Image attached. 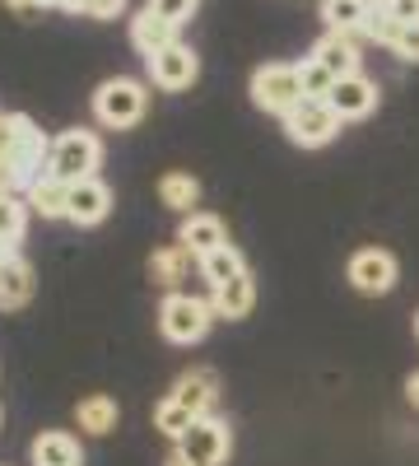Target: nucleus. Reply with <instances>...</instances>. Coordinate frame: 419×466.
Segmentation results:
<instances>
[{
  "label": "nucleus",
  "mask_w": 419,
  "mask_h": 466,
  "mask_svg": "<svg viewBox=\"0 0 419 466\" xmlns=\"http://www.w3.org/2000/svg\"><path fill=\"white\" fill-rule=\"evenodd\" d=\"M117 420H122L117 401L103 397V392H94V397H85L80 406H75V424H80L85 434H94V439H107L112 430H117Z\"/></svg>",
  "instance_id": "20"
},
{
  "label": "nucleus",
  "mask_w": 419,
  "mask_h": 466,
  "mask_svg": "<svg viewBox=\"0 0 419 466\" xmlns=\"http://www.w3.org/2000/svg\"><path fill=\"white\" fill-rule=\"evenodd\" d=\"M414 336H419V313H414Z\"/></svg>",
  "instance_id": "38"
},
{
  "label": "nucleus",
  "mask_w": 419,
  "mask_h": 466,
  "mask_svg": "<svg viewBox=\"0 0 419 466\" xmlns=\"http://www.w3.org/2000/svg\"><path fill=\"white\" fill-rule=\"evenodd\" d=\"M392 52H396L401 61H419V24H401V33H396Z\"/></svg>",
  "instance_id": "30"
},
{
  "label": "nucleus",
  "mask_w": 419,
  "mask_h": 466,
  "mask_svg": "<svg viewBox=\"0 0 419 466\" xmlns=\"http://www.w3.org/2000/svg\"><path fill=\"white\" fill-rule=\"evenodd\" d=\"M5 5H15V10H28V5H37V0H5Z\"/></svg>",
  "instance_id": "37"
},
{
  "label": "nucleus",
  "mask_w": 419,
  "mask_h": 466,
  "mask_svg": "<svg viewBox=\"0 0 419 466\" xmlns=\"http://www.w3.org/2000/svg\"><path fill=\"white\" fill-rule=\"evenodd\" d=\"M33 299V266L24 257L0 261V313H15Z\"/></svg>",
  "instance_id": "19"
},
{
  "label": "nucleus",
  "mask_w": 419,
  "mask_h": 466,
  "mask_svg": "<svg viewBox=\"0 0 419 466\" xmlns=\"http://www.w3.org/2000/svg\"><path fill=\"white\" fill-rule=\"evenodd\" d=\"M149 107V94L140 80H131V75H112V80H103L94 89V116L107 127V131H131L140 127V116Z\"/></svg>",
  "instance_id": "1"
},
{
  "label": "nucleus",
  "mask_w": 419,
  "mask_h": 466,
  "mask_svg": "<svg viewBox=\"0 0 419 466\" xmlns=\"http://www.w3.org/2000/svg\"><path fill=\"white\" fill-rule=\"evenodd\" d=\"M284 136L303 149H322L340 136V116L326 98H303L298 107L284 112Z\"/></svg>",
  "instance_id": "6"
},
{
  "label": "nucleus",
  "mask_w": 419,
  "mask_h": 466,
  "mask_svg": "<svg viewBox=\"0 0 419 466\" xmlns=\"http://www.w3.org/2000/svg\"><path fill=\"white\" fill-rule=\"evenodd\" d=\"M210 322H214V308H210V299H196V294H168L164 303H159V331H164V340H173V345H196V340H205V331H210Z\"/></svg>",
  "instance_id": "2"
},
{
  "label": "nucleus",
  "mask_w": 419,
  "mask_h": 466,
  "mask_svg": "<svg viewBox=\"0 0 419 466\" xmlns=\"http://www.w3.org/2000/svg\"><path fill=\"white\" fill-rule=\"evenodd\" d=\"M192 424H196V415L186 410L177 397H164V401L155 406V430H159V434H168L173 443H182V434L192 430Z\"/></svg>",
  "instance_id": "24"
},
{
  "label": "nucleus",
  "mask_w": 419,
  "mask_h": 466,
  "mask_svg": "<svg viewBox=\"0 0 419 466\" xmlns=\"http://www.w3.org/2000/svg\"><path fill=\"white\" fill-rule=\"evenodd\" d=\"M364 5L359 0H322V19H326V28H335V33H359V24H364Z\"/></svg>",
  "instance_id": "26"
},
{
  "label": "nucleus",
  "mask_w": 419,
  "mask_h": 466,
  "mask_svg": "<svg viewBox=\"0 0 419 466\" xmlns=\"http://www.w3.org/2000/svg\"><path fill=\"white\" fill-rule=\"evenodd\" d=\"M89 0H56V10H70V15H85Z\"/></svg>",
  "instance_id": "34"
},
{
  "label": "nucleus",
  "mask_w": 419,
  "mask_h": 466,
  "mask_svg": "<svg viewBox=\"0 0 419 466\" xmlns=\"http://www.w3.org/2000/svg\"><path fill=\"white\" fill-rule=\"evenodd\" d=\"M145 66H149V80H155L159 89H168V94L192 89V85H196V75H201V56H196L192 47H186V43L164 47L159 56H149Z\"/></svg>",
  "instance_id": "9"
},
{
  "label": "nucleus",
  "mask_w": 419,
  "mask_h": 466,
  "mask_svg": "<svg viewBox=\"0 0 419 466\" xmlns=\"http://www.w3.org/2000/svg\"><path fill=\"white\" fill-rule=\"evenodd\" d=\"M359 33L368 37V43H377V47H392V43H396V33H401V24H396L387 10H368L364 24H359Z\"/></svg>",
  "instance_id": "28"
},
{
  "label": "nucleus",
  "mask_w": 419,
  "mask_h": 466,
  "mask_svg": "<svg viewBox=\"0 0 419 466\" xmlns=\"http://www.w3.org/2000/svg\"><path fill=\"white\" fill-rule=\"evenodd\" d=\"M33 466H80V439L65 430H43L28 448Z\"/></svg>",
  "instance_id": "17"
},
{
  "label": "nucleus",
  "mask_w": 419,
  "mask_h": 466,
  "mask_svg": "<svg viewBox=\"0 0 419 466\" xmlns=\"http://www.w3.org/2000/svg\"><path fill=\"white\" fill-rule=\"evenodd\" d=\"M252 103H256L261 112H275V116H284L289 107H298V103H303L298 66H284V61L256 66V70H252Z\"/></svg>",
  "instance_id": "5"
},
{
  "label": "nucleus",
  "mask_w": 419,
  "mask_h": 466,
  "mask_svg": "<svg viewBox=\"0 0 419 466\" xmlns=\"http://www.w3.org/2000/svg\"><path fill=\"white\" fill-rule=\"evenodd\" d=\"M177 243L201 261V257H210L214 248L228 243V228H224L219 215H210V210H192V215H182V224H177Z\"/></svg>",
  "instance_id": "11"
},
{
  "label": "nucleus",
  "mask_w": 419,
  "mask_h": 466,
  "mask_svg": "<svg viewBox=\"0 0 419 466\" xmlns=\"http://www.w3.org/2000/svg\"><path fill=\"white\" fill-rule=\"evenodd\" d=\"M168 397H177L186 410H192L196 420L201 415H214V401H219V378L210 373V369H192V373H182L177 382H173V392Z\"/></svg>",
  "instance_id": "14"
},
{
  "label": "nucleus",
  "mask_w": 419,
  "mask_h": 466,
  "mask_svg": "<svg viewBox=\"0 0 419 466\" xmlns=\"http://www.w3.org/2000/svg\"><path fill=\"white\" fill-rule=\"evenodd\" d=\"M196 257L186 252L182 243H168V248H159L155 257H149V276H155V285H164L168 294H177V285L186 280V266H192Z\"/></svg>",
  "instance_id": "21"
},
{
  "label": "nucleus",
  "mask_w": 419,
  "mask_h": 466,
  "mask_svg": "<svg viewBox=\"0 0 419 466\" xmlns=\"http://www.w3.org/2000/svg\"><path fill=\"white\" fill-rule=\"evenodd\" d=\"M28 201L24 197H0V243H15L24 238V228H28Z\"/></svg>",
  "instance_id": "25"
},
{
  "label": "nucleus",
  "mask_w": 419,
  "mask_h": 466,
  "mask_svg": "<svg viewBox=\"0 0 419 466\" xmlns=\"http://www.w3.org/2000/svg\"><path fill=\"white\" fill-rule=\"evenodd\" d=\"M159 201L168 210H177V215H192L196 201H201V182L192 173H164L159 177Z\"/></svg>",
  "instance_id": "22"
},
{
  "label": "nucleus",
  "mask_w": 419,
  "mask_h": 466,
  "mask_svg": "<svg viewBox=\"0 0 419 466\" xmlns=\"http://www.w3.org/2000/svg\"><path fill=\"white\" fill-rule=\"evenodd\" d=\"M164 466H192V461H186L182 452H168V461H164Z\"/></svg>",
  "instance_id": "35"
},
{
  "label": "nucleus",
  "mask_w": 419,
  "mask_h": 466,
  "mask_svg": "<svg viewBox=\"0 0 419 466\" xmlns=\"http://www.w3.org/2000/svg\"><path fill=\"white\" fill-rule=\"evenodd\" d=\"M24 201H28V210H33V215H43V219H65L70 182H61V177L43 173V177H37V182L24 191Z\"/></svg>",
  "instance_id": "18"
},
{
  "label": "nucleus",
  "mask_w": 419,
  "mask_h": 466,
  "mask_svg": "<svg viewBox=\"0 0 419 466\" xmlns=\"http://www.w3.org/2000/svg\"><path fill=\"white\" fill-rule=\"evenodd\" d=\"M252 303H256V280H252V270H243L238 280H228L219 289H210V308H214V318H228V322H238L252 313Z\"/></svg>",
  "instance_id": "16"
},
{
  "label": "nucleus",
  "mask_w": 419,
  "mask_h": 466,
  "mask_svg": "<svg viewBox=\"0 0 419 466\" xmlns=\"http://www.w3.org/2000/svg\"><path fill=\"white\" fill-rule=\"evenodd\" d=\"M10 131H15V140H10V164H15L19 187L28 191L37 177L47 173V164H52V140L37 131V122H33V116H24V112H10Z\"/></svg>",
  "instance_id": "4"
},
{
  "label": "nucleus",
  "mask_w": 419,
  "mask_h": 466,
  "mask_svg": "<svg viewBox=\"0 0 419 466\" xmlns=\"http://www.w3.org/2000/svg\"><path fill=\"white\" fill-rule=\"evenodd\" d=\"M387 15L396 24H419V0H387Z\"/></svg>",
  "instance_id": "32"
},
{
  "label": "nucleus",
  "mask_w": 419,
  "mask_h": 466,
  "mask_svg": "<svg viewBox=\"0 0 419 466\" xmlns=\"http://www.w3.org/2000/svg\"><path fill=\"white\" fill-rule=\"evenodd\" d=\"M196 5H201V0H149V10L164 15V19H168V24H177V28L196 15Z\"/></svg>",
  "instance_id": "29"
},
{
  "label": "nucleus",
  "mask_w": 419,
  "mask_h": 466,
  "mask_svg": "<svg viewBox=\"0 0 419 466\" xmlns=\"http://www.w3.org/2000/svg\"><path fill=\"white\" fill-rule=\"evenodd\" d=\"M177 43V24H168L164 15H155V10H140L135 19H131V47L149 61V56H159L164 47H173Z\"/></svg>",
  "instance_id": "15"
},
{
  "label": "nucleus",
  "mask_w": 419,
  "mask_h": 466,
  "mask_svg": "<svg viewBox=\"0 0 419 466\" xmlns=\"http://www.w3.org/2000/svg\"><path fill=\"white\" fill-rule=\"evenodd\" d=\"M405 397H410V406L419 410V373H410V382H405Z\"/></svg>",
  "instance_id": "33"
},
{
  "label": "nucleus",
  "mask_w": 419,
  "mask_h": 466,
  "mask_svg": "<svg viewBox=\"0 0 419 466\" xmlns=\"http://www.w3.org/2000/svg\"><path fill=\"white\" fill-rule=\"evenodd\" d=\"M326 103L335 107L340 122H359V116H368L377 107V85L368 80V75H345V80H335V89L326 94Z\"/></svg>",
  "instance_id": "12"
},
{
  "label": "nucleus",
  "mask_w": 419,
  "mask_h": 466,
  "mask_svg": "<svg viewBox=\"0 0 419 466\" xmlns=\"http://www.w3.org/2000/svg\"><path fill=\"white\" fill-rule=\"evenodd\" d=\"M345 276L359 294L377 299V294H392L396 289V257L387 248H359L345 266Z\"/></svg>",
  "instance_id": "8"
},
{
  "label": "nucleus",
  "mask_w": 419,
  "mask_h": 466,
  "mask_svg": "<svg viewBox=\"0 0 419 466\" xmlns=\"http://www.w3.org/2000/svg\"><path fill=\"white\" fill-rule=\"evenodd\" d=\"M298 80H303V98H326L335 89V75L322 61H313V56L298 61Z\"/></svg>",
  "instance_id": "27"
},
{
  "label": "nucleus",
  "mask_w": 419,
  "mask_h": 466,
  "mask_svg": "<svg viewBox=\"0 0 419 466\" xmlns=\"http://www.w3.org/2000/svg\"><path fill=\"white\" fill-rule=\"evenodd\" d=\"M313 61H322L335 80H345V75H359V43H354V33H335V28H326L317 43H313V52H308Z\"/></svg>",
  "instance_id": "13"
},
{
  "label": "nucleus",
  "mask_w": 419,
  "mask_h": 466,
  "mask_svg": "<svg viewBox=\"0 0 419 466\" xmlns=\"http://www.w3.org/2000/svg\"><path fill=\"white\" fill-rule=\"evenodd\" d=\"M98 164H103V145L94 131L75 127V131H61L52 140V164L47 173L61 177V182H80V177H98Z\"/></svg>",
  "instance_id": "3"
},
{
  "label": "nucleus",
  "mask_w": 419,
  "mask_h": 466,
  "mask_svg": "<svg viewBox=\"0 0 419 466\" xmlns=\"http://www.w3.org/2000/svg\"><path fill=\"white\" fill-rule=\"evenodd\" d=\"M112 215V187L103 177H80L70 182V201H65V219L80 224V228H94Z\"/></svg>",
  "instance_id": "10"
},
{
  "label": "nucleus",
  "mask_w": 419,
  "mask_h": 466,
  "mask_svg": "<svg viewBox=\"0 0 419 466\" xmlns=\"http://www.w3.org/2000/svg\"><path fill=\"white\" fill-rule=\"evenodd\" d=\"M196 266H201V276L210 280V289H219V285H228V280H238L243 270H247V261H243V252H238L234 243L214 248V252H210V257H201Z\"/></svg>",
  "instance_id": "23"
},
{
  "label": "nucleus",
  "mask_w": 419,
  "mask_h": 466,
  "mask_svg": "<svg viewBox=\"0 0 419 466\" xmlns=\"http://www.w3.org/2000/svg\"><path fill=\"white\" fill-rule=\"evenodd\" d=\"M0 466H5V461H0Z\"/></svg>",
  "instance_id": "39"
},
{
  "label": "nucleus",
  "mask_w": 419,
  "mask_h": 466,
  "mask_svg": "<svg viewBox=\"0 0 419 466\" xmlns=\"http://www.w3.org/2000/svg\"><path fill=\"white\" fill-rule=\"evenodd\" d=\"M364 10H387V0H359Z\"/></svg>",
  "instance_id": "36"
},
{
  "label": "nucleus",
  "mask_w": 419,
  "mask_h": 466,
  "mask_svg": "<svg viewBox=\"0 0 419 466\" xmlns=\"http://www.w3.org/2000/svg\"><path fill=\"white\" fill-rule=\"evenodd\" d=\"M177 452L192 461V466H224L228 452H234V434H228V424L219 415H201L192 430L182 434Z\"/></svg>",
  "instance_id": "7"
},
{
  "label": "nucleus",
  "mask_w": 419,
  "mask_h": 466,
  "mask_svg": "<svg viewBox=\"0 0 419 466\" xmlns=\"http://www.w3.org/2000/svg\"><path fill=\"white\" fill-rule=\"evenodd\" d=\"M122 10H126V0H89V5H85L89 19H117Z\"/></svg>",
  "instance_id": "31"
}]
</instances>
